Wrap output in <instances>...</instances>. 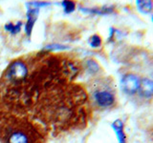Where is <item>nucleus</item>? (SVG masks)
<instances>
[{"label":"nucleus","mask_w":153,"mask_h":143,"mask_svg":"<svg viewBox=\"0 0 153 143\" xmlns=\"http://www.w3.org/2000/svg\"><path fill=\"white\" fill-rule=\"evenodd\" d=\"M80 11H82L83 13H95V14H107V13H111L113 12L112 8H108V7H103V8H95V9H86L82 8L80 9Z\"/></svg>","instance_id":"nucleus-9"},{"label":"nucleus","mask_w":153,"mask_h":143,"mask_svg":"<svg viewBox=\"0 0 153 143\" xmlns=\"http://www.w3.org/2000/svg\"><path fill=\"white\" fill-rule=\"evenodd\" d=\"M91 95H92L93 101L100 108L112 107L116 101L113 87L104 81H100L99 83L93 85Z\"/></svg>","instance_id":"nucleus-2"},{"label":"nucleus","mask_w":153,"mask_h":143,"mask_svg":"<svg viewBox=\"0 0 153 143\" xmlns=\"http://www.w3.org/2000/svg\"><path fill=\"white\" fill-rule=\"evenodd\" d=\"M61 6L63 7L65 13H71L75 10V3L73 1H62Z\"/></svg>","instance_id":"nucleus-12"},{"label":"nucleus","mask_w":153,"mask_h":143,"mask_svg":"<svg viewBox=\"0 0 153 143\" xmlns=\"http://www.w3.org/2000/svg\"><path fill=\"white\" fill-rule=\"evenodd\" d=\"M89 45L92 48H99L102 45V38L98 35H94L89 38Z\"/></svg>","instance_id":"nucleus-11"},{"label":"nucleus","mask_w":153,"mask_h":143,"mask_svg":"<svg viewBox=\"0 0 153 143\" xmlns=\"http://www.w3.org/2000/svg\"><path fill=\"white\" fill-rule=\"evenodd\" d=\"M38 13H39V9L29 6V9L27 11V19L28 20H27V23L25 25V32H26V35L28 36L31 35L33 25H35V23L37 19Z\"/></svg>","instance_id":"nucleus-5"},{"label":"nucleus","mask_w":153,"mask_h":143,"mask_svg":"<svg viewBox=\"0 0 153 143\" xmlns=\"http://www.w3.org/2000/svg\"><path fill=\"white\" fill-rule=\"evenodd\" d=\"M113 129L116 135L118 136V139L120 143H126V135L123 133V124L121 120H116L114 121L113 125H112Z\"/></svg>","instance_id":"nucleus-7"},{"label":"nucleus","mask_w":153,"mask_h":143,"mask_svg":"<svg viewBox=\"0 0 153 143\" xmlns=\"http://www.w3.org/2000/svg\"><path fill=\"white\" fill-rule=\"evenodd\" d=\"M3 143H42V136L32 123L13 119L0 126Z\"/></svg>","instance_id":"nucleus-1"},{"label":"nucleus","mask_w":153,"mask_h":143,"mask_svg":"<svg viewBox=\"0 0 153 143\" xmlns=\"http://www.w3.org/2000/svg\"><path fill=\"white\" fill-rule=\"evenodd\" d=\"M86 65H87V69L89 70L90 73L95 74L99 71V65L97 62L94 60H88L86 62Z\"/></svg>","instance_id":"nucleus-13"},{"label":"nucleus","mask_w":153,"mask_h":143,"mask_svg":"<svg viewBox=\"0 0 153 143\" xmlns=\"http://www.w3.org/2000/svg\"><path fill=\"white\" fill-rule=\"evenodd\" d=\"M21 26H22V22L21 21H18L16 25H13V23H8L7 25H5V30L10 32L12 35H16L17 32H20L21 30Z\"/></svg>","instance_id":"nucleus-10"},{"label":"nucleus","mask_w":153,"mask_h":143,"mask_svg":"<svg viewBox=\"0 0 153 143\" xmlns=\"http://www.w3.org/2000/svg\"><path fill=\"white\" fill-rule=\"evenodd\" d=\"M28 76V67L21 60L13 61L8 67L5 77L13 84L20 83Z\"/></svg>","instance_id":"nucleus-3"},{"label":"nucleus","mask_w":153,"mask_h":143,"mask_svg":"<svg viewBox=\"0 0 153 143\" xmlns=\"http://www.w3.org/2000/svg\"><path fill=\"white\" fill-rule=\"evenodd\" d=\"M45 49L51 50V51H55V50H66L67 47L64 46V45H59V44H52V45L46 46Z\"/></svg>","instance_id":"nucleus-14"},{"label":"nucleus","mask_w":153,"mask_h":143,"mask_svg":"<svg viewBox=\"0 0 153 143\" xmlns=\"http://www.w3.org/2000/svg\"><path fill=\"white\" fill-rule=\"evenodd\" d=\"M122 89L127 94H134L138 92L139 86H140V79L133 74H127L123 75L121 81Z\"/></svg>","instance_id":"nucleus-4"},{"label":"nucleus","mask_w":153,"mask_h":143,"mask_svg":"<svg viewBox=\"0 0 153 143\" xmlns=\"http://www.w3.org/2000/svg\"><path fill=\"white\" fill-rule=\"evenodd\" d=\"M138 92L143 97L149 98L153 97V80L149 78H143L140 80Z\"/></svg>","instance_id":"nucleus-6"},{"label":"nucleus","mask_w":153,"mask_h":143,"mask_svg":"<svg viewBox=\"0 0 153 143\" xmlns=\"http://www.w3.org/2000/svg\"><path fill=\"white\" fill-rule=\"evenodd\" d=\"M51 3H48V2H30V3H27V6H31V7H35L39 9L40 7H45V6H49Z\"/></svg>","instance_id":"nucleus-15"},{"label":"nucleus","mask_w":153,"mask_h":143,"mask_svg":"<svg viewBox=\"0 0 153 143\" xmlns=\"http://www.w3.org/2000/svg\"><path fill=\"white\" fill-rule=\"evenodd\" d=\"M152 22H153V15H152Z\"/></svg>","instance_id":"nucleus-16"},{"label":"nucleus","mask_w":153,"mask_h":143,"mask_svg":"<svg viewBox=\"0 0 153 143\" xmlns=\"http://www.w3.org/2000/svg\"><path fill=\"white\" fill-rule=\"evenodd\" d=\"M138 10L143 13H149L152 9H153V2L150 0H146V1H143V0H139L136 2Z\"/></svg>","instance_id":"nucleus-8"}]
</instances>
